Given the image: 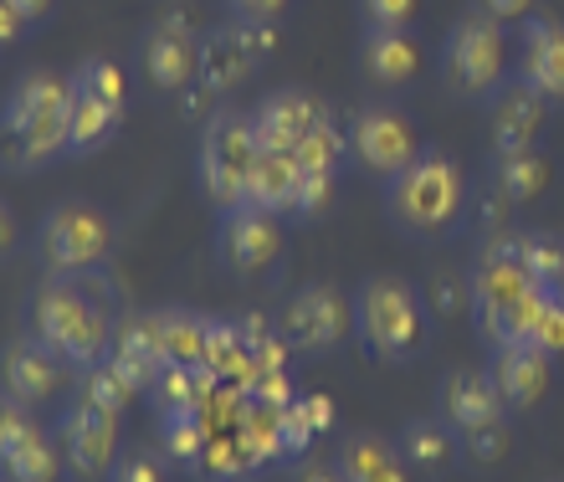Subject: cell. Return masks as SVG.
<instances>
[{
  "instance_id": "d6a6232c",
  "label": "cell",
  "mask_w": 564,
  "mask_h": 482,
  "mask_svg": "<svg viewBox=\"0 0 564 482\" xmlns=\"http://www.w3.org/2000/svg\"><path fill=\"white\" fill-rule=\"evenodd\" d=\"M73 88L88 92V98H98V103H113L123 108L129 103V83H123V67L108 57H88L83 67L73 73Z\"/></svg>"
},
{
  "instance_id": "8d00e7d4",
  "label": "cell",
  "mask_w": 564,
  "mask_h": 482,
  "mask_svg": "<svg viewBox=\"0 0 564 482\" xmlns=\"http://www.w3.org/2000/svg\"><path fill=\"white\" fill-rule=\"evenodd\" d=\"M365 6V21L370 26H386V31H405L416 21V6L421 0H359Z\"/></svg>"
},
{
  "instance_id": "f1b7e54d",
  "label": "cell",
  "mask_w": 564,
  "mask_h": 482,
  "mask_svg": "<svg viewBox=\"0 0 564 482\" xmlns=\"http://www.w3.org/2000/svg\"><path fill=\"white\" fill-rule=\"evenodd\" d=\"M492 185H498V190H503L513 206H523V200H539V196H544V185H550V160H544L539 150L498 154Z\"/></svg>"
},
{
  "instance_id": "681fc988",
  "label": "cell",
  "mask_w": 564,
  "mask_h": 482,
  "mask_svg": "<svg viewBox=\"0 0 564 482\" xmlns=\"http://www.w3.org/2000/svg\"><path fill=\"white\" fill-rule=\"evenodd\" d=\"M560 303H564V283H560Z\"/></svg>"
},
{
  "instance_id": "7a4b0ae2",
  "label": "cell",
  "mask_w": 564,
  "mask_h": 482,
  "mask_svg": "<svg viewBox=\"0 0 564 482\" xmlns=\"http://www.w3.org/2000/svg\"><path fill=\"white\" fill-rule=\"evenodd\" d=\"M467 287H473L477 329L492 339V349L529 339V324H534L539 303L550 298V293L529 277V267H523L519 237H513V231H508V237H492L488 247H482V262H477Z\"/></svg>"
},
{
  "instance_id": "f546056e",
  "label": "cell",
  "mask_w": 564,
  "mask_h": 482,
  "mask_svg": "<svg viewBox=\"0 0 564 482\" xmlns=\"http://www.w3.org/2000/svg\"><path fill=\"white\" fill-rule=\"evenodd\" d=\"M206 406L200 410H170V416H160V452L170 457V462H180V468H191L200 462V452H206Z\"/></svg>"
},
{
  "instance_id": "5bb4252c",
  "label": "cell",
  "mask_w": 564,
  "mask_h": 482,
  "mask_svg": "<svg viewBox=\"0 0 564 482\" xmlns=\"http://www.w3.org/2000/svg\"><path fill=\"white\" fill-rule=\"evenodd\" d=\"M349 150H355V160L370 169V175L395 180V175L416 160V134H411V123H405L401 113L365 108V113H355V123H349Z\"/></svg>"
},
{
  "instance_id": "e0dca14e",
  "label": "cell",
  "mask_w": 564,
  "mask_h": 482,
  "mask_svg": "<svg viewBox=\"0 0 564 482\" xmlns=\"http://www.w3.org/2000/svg\"><path fill=\"white\" fill-rule=\"evenodd\" d=\"M519 77L534 92H544L550 103H564V26L550 21V15H529L519 21Z\"/></svg>"
},
{
  "instance_id": "e575fe53",
  "label": "cell",
  "mask_w": 564,
  "mask_h": 482,
  "mask_svg": "<svg viewBox=\"0 0 564 482\" xmlns=\"http://www.w3.org/2000/svg\"><path fill=\"white\" fill-rule=\"evenodd\" d=\"M462 447H467V457L473 462H503L508 457V416L492 426H477V431H462Z\"/></svg>"
},
{
  "instance_id": "ac0fdd59",
  "label": "cell",
  "mask_w": 564,
  "mask_h": 482,
  "mask_svg": "<svg viewBox=\"0 0 564 482\" xmlns=\"http://www.w3.org/2000/svg\"><path fill=\"white\" fill-rule=\"evenodd\" d=\"M508 406L503 395H498V385H492L488 370H452V375L442 380V421L452 426V431H477V426H492L503 421Z\"/></svg>"
},
{
  "instance_id": "8992f818",
  "label": "cell",
  "mask_w": 564,
  "mask_h": 482,
  "mask_svg": "<svg viewBox=\"0 0 564 482\" xmlns=\"http://www.w3.org/2000/svg\"><path fill=\"white\" fill-rule=\"evenodd\" d=\"M503 73H508V36H503V21L473 11L462 15L457 26L446 31V46H442V77L446 88L457 98H492L503 88Z\"/></svg>"
},
{
  "instance_id": "74e56055",
  "label": "cell",
  "mask_w": 564,
  "mask_h": 482,
  "mask_svg": "<svg viewBox=\"0 0 564 482\" xmlns=\"http://www.w3.org/2000/svg\"><path fill=\"white\" fill-rule=\"evenodd\" d=\"M108 482H160V462L149 452H129L113 462V472H108Z\"/></svg>"
},
{
  "instance_id": "1f68e13d",
  "label": "cell",
  "mask_w": 564,
  "mask_h": 482,
  "mask_svg": "<svg viewBox=\"0 0 564 482\" xmlns=\"http://www.w3.org/2000/svg\"><path fill=\"white\" fill-rule=\"evenodd\" d=\"M519 256L544 293H560V283H564V241L560 237H550V231H519Z\"/></svg>"
},
{
  "instance_id": "3957f363",
  "label": "cell",
  "mask_w": 564,
  "mask_h": 482,
  "mask_svg": "<svg viewBox=\"0 0 564 482\" xmlns=\"http://www.w3.org/2000/svg\"><path fill=\"white\" fill-rule=\"evenodd\" d=\"M31 333L46 349H57L73 370H88V364L108 360V344H113L108 314L83 287H73V277H52V283L36 287V298H31Z\"/></svg>"
},
{
  "instance_id": "277c9868",
  "label": "cell",
  "mask_w": 564,
  "mask_h": 482,
  "mask_svg": "<svg viewBox=\"0 0 564 482\" xmlns=\"http://www.w3.org/2000/svg\"><path fill=\"white\" fill-rule=\"evenodd\" d=\"M355 333L375 360L405 364L426 349V308L401 277H370L355 293Z\"/></svg>"
},
{
  "instance_id": "60d3db41",
  "label": "cell",
  "mask_w": 564,
  "mask_h": 482,
  "mask_svg": "<svg viewBox=\"0 0 564 482\" xmlns=\"http://www.w3.org/2000/svg\"><path fill=\"white\" fill-rule=\"evenodd\" d=\"M297 410L308 416V426L318 431V437L334 426V401H328V395H297Z\"/></svg>"
},
{
  "instance_id": "f35d334b",
  "label": "cell",
  "mask_w": 564,
  "mask_h": 482,
  "mask_svg": "<svg viewBox=\"0 0 564 482\" xmlns=\"http://www.w3.org/2000/svg\"><path fill=\"white\" fill-rule=\"evenodd\" d=\"M26 410H31V406H21L15 395H6V391H0V452H6V447H11V441L21 437L26 426H31V416H26Z\"/></svg>"
},
{
  "instance_id": "ffe728a7",
  "label": "cell",
  "mask_w": 564,
  "mask_h": 482,
  "mask_svg": "<svg viewBox=\"0 0 564 482\" xmlns=\"http://www.w3.org/2000/svg\"><path fill=\"white\" fill-rule=\"evenodd\" d=\"M303 180H308V169L297 165L293 154L262 150V154H257V169H252V185H247V206L272 211V216H297Z\"/></svg>"
},
{
  "instance_id": "484cf974",
  "label": "cell",
  "mask_w": 564,
  "mask_h": 482,
  "mask_svg": "<svg viewBox=\"0 0 564 482\" xmlns=\"http://www.w3.org/2000/svg\"><path fill=\"white\" fill-rule=\"evenodd\" d=\"M216 385H221V380L210 375L206 364H164L160 380L149 385V401H154L160 416H170V410H200Z\"/></svg>"
},
{
  "instance_id": "ba28073f",
  "label": "cell",
  "mask_w": 564,
  "mask_h": 482,
  "mask_svg": "<svg viewBox=\"0 0 564 482\" xmlns=\"http://www.w3.org/2000/svg\"><path fill=\"white\" fill-rule=\"evenodd\" d=\"M36 252L52 267V277H83L113 252V227L88 200H62L36 227Z\"/></svg>"
},
{
  "instance_id": "7bdbcfd3",
  "label": "cell",
  "mask_w": 564,
  "mask_h": 482,
  "mask_svg": "<svg viewBox=\"0 0 564 482\" xmlns=\"http://www.w3.org/2000/svg\"><path fill=\"white\" fill-rule=\"evenodd\" d=\"M226 6H231L237 15H252V21H278L293 0H226Z\"/></svg>"
},
{
  "instance_id": "44dd1931",
  "label": "cell",
  "mask_w": 564,
  "mask_h": 482,
  "mask_svg": "<svg viewBox=\"0 0 564 482\" xmlns=\"http://www.w3.org/2000/svg\"><path fill=\"white\" fill-rule=\"evenodd\" d=\"M108 364H113L139 395H149V385H154L164 370V349H160V339H154V329H149V318H129V324L113 329Z\"/></svg>"
},
{
  "instance_id": "30bf717a",
  "label": "cell",
  "mask_w": 564,
  "mask_h": 482,
  "mask_svg": "<svg viewBox=\"0 0 564 482\" xmlns=\"http://www.w3.org/2000/svg\"><path fill=\"white\" fill-rule=\"evenodd\" d=\"M62 462L77 482L108 478L113 462H119V416H108V410L73 395V406L62 416Z\"/></svg>"
},
{
  "instance_id": "5b68a950",
  "label": "cell",
  "mask_w": 564,
  "mask_h": 482,
  "mask_svg": "<svg viewBox=\"0 0 564 482\" xmlns=\"http://www.w3.org/2000/svg\"><path fill=\"white\" fill-rule=\"evenodd\" d=\"M467 206V180H462L457 160L446 154H416L411 165L390 180V216L405 231H446Z\"/></svg>"
},
{
  "instance_id": "f907efd6",
  "label": "cell",
  "mask_w": 564,
  "mask_h": 482,
  "mask_svg": "<svg viewBox=\"0 0 564 482\" xmlns=\"http://www.w3.org/2000/svg\"><path fill=\"white\" fill-rule=\"evenodd\" d=\"M0 482H6V478H0Z\"/></svg>"
},
{
  "instance_id": "b9f144b4",
  "label": "cell",
  "mask_w": 564,
  "mask_h": 482,
  "mask_svg": "<svg viewBox=\"0 0 564 482\" xmlns=\"http://www.w3.org/2000/svg\"><path fill=\"white\" fill-rule=\"evenodd\" d=\"M482 6V15H492V21H529L534 15V0H477Z\"/></svg>"
},
{
  "instance_id": "4316f807",
  "label": "cell",
  "mask_w": 564,
  "mask_h": 482,
  "mask_svg": "<svg viewBox=\"0 0 564 482\" xmlns=\"http://www.w3.org/2000/svg\"><path fill=\"white\" fill-rule=\"evenodd\" d=\"M119 123H123V108L98 103V98H88V92L73 88V113H67V154L104 150L108 139L119 134Z\"/></svg>"
},
{
  "instance_id": "6da1fadb",
  "label": "cell",
  "mask_w": 564,
  "mask_h": 482,
  "mask_svg": "<svg viewBox=\"0 0 564 482\" xmlns=\"http://www.w3.org/2000/svg\"><path fill=\"white\" fill-rule=\"evenodd\" d=\"M67 113H73V77L26 73L0 108V165L42 169L67 150Z\"/></svg>"
},
{
  "instance_id": "8fae6325",
  "label": "cell",
  "mask_w": 564,
  "mask_h": 482,
  "mask_svg": "<svg viewBox=\"0 0 564 482\" xmlns=\"http://www.w3.org/2000/svg\"><path fill=\"white\" fill-rule=\"evenodd\" d=\"M139 62H144L149 83L164 92H185L191 83H200V42H195L191 21L185 15H160L144 31Z\"/></svg>"
},
{
  "instance_id": "d6986e66",
  "label": "cell",
  "mask_w": 564,
  "mask_h": 482,
  "mask_svg": "<svg viewBox=\"0 0 564 482\" xmlns=\"http://www.w3.org/2000/svg\"><path fill=\"white\" fill-rule=\"evenodd\" d=\"M544 113H550V98L534 92L529 83H508V88L492 92V150L513 154V150H534L539 129H544Z\"/></svg>"
},
{
  "instance_id": "2e32d148",
  "label": "cell",
  "mask_w": 564,
  "mask_h": 482,
  "mask_svg": "<svg viewBox=\"0 0 564 482\" xmlns=\"http://www.w3.org/2000/svg\"><path fill=\"white\" fill-rule=\"evenodd\" d=\"M550 364H554V354H544L539 344L519 339V344H498L488 375H492V385H498L508 410H529L544 401V391H550Z\"/></svg>"
},
{
  "instance_id": "ee69618b",
  "label": "cell",
  "mask_w": 564,
  "mask_h": 482,
  "mask_svg": "<svg viewBox=\"0 0 564 482\" xmlns=\"http://www.w3.org/2000/svg\"><path fill=\"white\" fill-rule=\"evenodd\" d=\"M26 15L15 11L11 0H0V46H11V42H21V36H26Z\"/></svg>"
},
{
  "instance_id": "cb8c5ba5",
  "label": "cell",
  "mask_w": 564,
  "mask_h": 482,
  "mask_svg": "<svg viewBox=\"0 0 564 482\" xmlns=\"http://www.w3.org/2000/svg\"><path fill=\"white\" fill-rule=\"evenodd\" d=\"M252 73H257V57L247 52V42L237 36V26H221L216 36L200 42V83H206L210 92L237 88V83H247Z\"/></svg>"
},
{
  "instance_id": "c3c4849f",
  "label": "cell",
  "mask_w": 564,
  "mask_h": 482,
  "mask_svg": "<svg viewBox=\"0 0 564 482\" xmlns=\"http://www.w3.org/2000/svg\"><path fill=\"white\" fill-rule=\"evenodd\" d=\"M365 482H411V478H405V457H401V462H390V468H380L375 478H365Z\"/></svg>"
},
{
  "instance_id": "603a6c76",
  "label": "cell",
  "mask_w": 564,
  "mask_h": 482,
  "mask_svg": "<svg viewBox=\"0 0 564 482\" xmlns=\"http://www.w3.org/2000/svg\"><path fill=\"white\" fill-rule=\"evenodd\" d=\"M149 329H154V339L164 349V364H206V349H210L206 314L164 308V314H149Z\"/></svg>"
},
{
  "instance_id": "bcb514c9",
  "label": "cell",
  "mask_w": 564,
  "mask_h": 482,
  "mask_svg": "<svg viewBox=\"0 0 564 482\" xmlns=\"http://www.w3.org/2000/svg\"><path fill=\"white\" fill-rule=\"evenodd\" d=\"M15 247V216H11V206L0 200V262H6V252Z\"/></svg>"
},
{
  "instance_id": "d590c367",
  "label": "cell",
  "mask_w": 564,
  "mask_h": 482,
  "mask_svg": "<svg viewBox=\"0 0 564 482\" xmlns=\"http://www.w3.org/2000/svg\"><path fill=\"white\" fill-rule=\"evenodd\" d=\"M278 437H282V457H303L313 447V437H318V431L308 426V416L297 410V401L278 410Z\"/></svg>"
},
{
  "instance_id": "4dcf8cb0",
  "label": "cell",
  "mask_w": 564,
  "mask_h": 482,
  "mask_svg": "<svg viewBox=\"0 0 564 482\" xmlns=\"http://www.w3.org/2000/svg\"><path fill=\"white\" fill-rule=\"evenodd\" d=\"M134 385L113 370L108 360H98V364H88L83 375H77V401H88V406H98V410H108V416H123L129 410V401H134Z\"/></svg>"
},
{
  "instance_id": "f6af8a7d",
  "label": "cell",
  "mask_w": 564,
  "mask_h": 482,
  "mask_svg": "<svg viewBox=\"0 0 564 482\" xmlns=\"http://www.w3.org/2000/svg\"><path fill=\"white\" fill-rule=\"evenodd\" d=\"M297 482H344V472H339V462H308Z\"/></svg>"
},
{
  "instance_id": "836d02e7",
  "label": "cell",
  "mask_w": 564,
  "mask_h": 482,
  "mask_svg": "<svg viewBox=\"0 0 564 482\" xmlns=\"http://www.w3.org/2000/svg\"><path fill=\"white\" fill-rule=\"evenodd\" d=\"M529 344H539L544 354H564V303H560V293H550V298L539 303L534 324H529Z\"/></svg>"
},
{
  "instance_id": "7dc6e473",
  "label": "cell",
  "mask_w": 564,
  "mask_h": 482,
  "mask_svg": "<svg viewBox=\"0 0 564 482\" xmlns=\"http://www.w3.org/2000/svg\"><path fill=\"white\" fill-rule=\"evenodd\" d=\"M11 6H15V11H21V15H26L31 26H36V21H46V15H52V0H11Z\"/></svg>"
},
{
  "instance_id": "d4e9b609",
  "label": "cell",
  "mask_w": 564,
  "mask_h": 482,
  "mask_svg": "<svg viewBox=\"0 0 564 482\" xmlns=\"http://www.w3.org/2000/svg\"><path fill=\"white\" fill-rule=\"evenodd\" d=\"M57 472H62V452L36 421L0 452V478L6 482H57Z\"/></svg>"
},
{
  "instance_id": "52a82bcc",
  "label": "cell",
  "mask_w": 564,
  "mask_h": 482,
  "mask_svg": "<svg viewBox=\"0 0 564 482\" xmlns=\"http://www.w3.org/2000/svg\"><path fill=\"white\" fill-rule=\"evenodd\" d=\"M257 154H262V139H257L252 119H241V113H210L206 119V129H200V185L221 211L247 206Z\"/></svg>"
},
{
  "instance_id": "7c38bea8",
  "label": "cell",
  "mask_w": 564,
  "mask_h": 482,
  "mask_svg": "<svg viewBox=\"0 0 564 482\" xmlns=\"http://www.w3.org/2000/svg\"><path fill=\"white\" fill-rule=\"evenodd\" d=\"M328 123H334L328 108L303 88L268 92L252 113V129H257V139H262V150H282V154L303 150V144H308L318 129H328Z\"/></svg>"
},
{
  "instance_id": "83f0119b",
  "label": "cell",
  "mask_w": 564,
  "mask_h": 482,
  "mask_svg": "<svg viewBox=\"0 0 564 482\" xmlns=\"http://www.w3.org/2000/svg\"><path fill=\"white\" fill-rule=\"evenodd\" d=\"M401 457H405V468L446 472L452 468V457H457V431H452L446 421H405Z\"/></svg>"
},
{
  "instance_id": "ab89813d",
  "label": "cell",
  "mask_w": 564,
  "mask_h": 482,
  "mask_svg": "<svg viewBox=\"0 0 564 482\" xmlns=\"http://www.w3.org/2000/svg\"><path fill=\"white\" fill-rule=\"evenodd\" d=\"M431 303H436V314H457L462 303H473V287H467V293H462V283L457 277H436V283H431Z\"/></svg>"
},
{
  "instance_id": "4fadbf2b",
  "label": "cell",
  "mask_w": 564,
  "mask_h": 482,
  "mask_svg": "<svg viewBox=\"0 0 564 482\" xmlns=\"http://www.w3.org/2000/svg\"><path fill=\"white\" fill-rule=\"evenodd\" d=\"M67 380V360L57 349H46L36 333H21L11 344L0 349V391L15 395L21 406H42L62 391Z\"/></svg>"
},
{
  "instance_id": "7402d4cb",
  "label": "cell",
  "mask_w": 564,
  "mask_h": 482,
  "mask_svg": "<svg viewBox=\"0 0 564 482\" xmlns=\"http://www.w3.org/2000/svg\"><path fill=\"white\" fill-rule=\"evenodd\" d=\"M359 57H365V73H370L375 83H386V88H401V83H411V77L421 73V46L411 42L405 31L370 26Z\"/></svg>"
},
{
  "instance_id": "9a60e30c",
  "label": "cell",
  "mask_w": 564,
  "mask_h": 482,
  "mask_svg": "<svg viewBox=\"0 0 564 482\" xmlns=\"http://www.w3.org/2000/svg\"><path fill=\"white\" fill-rule=\"evenodd\" d=\"M282 216L272 211H257V206H237V211L221 216L216 227V252L231 272H262L278 262L282 252Z\"/></svg>"
},
{
  "instance_id": "9c48e42d",
  "label": "cell",
  "mask_w": 564,
  "mask_h": 482,
  "mask_svg": "<svg viewBox=\"0 0 564 482\" xmlns=\"http://www.w3.org/2000/svg\"><path fill=\"white\" fill-rule=\"evenodd\" d=\"M349 329H355V303L328 283L297 287L278 314V333L293 354H328L349 339Z\"/></svg>"
}]
</instances>
